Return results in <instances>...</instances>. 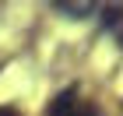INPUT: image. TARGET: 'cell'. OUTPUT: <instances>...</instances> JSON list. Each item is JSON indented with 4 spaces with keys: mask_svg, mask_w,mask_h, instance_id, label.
Listing matches in <instances>:
<instances>
[{
    "mask_svg": "<svg viewBox=\"0 0 123 116\" xmlns=\"http://www.w3.org/2000/svg\"><path fill=\"white\" fill-rule=\"evenodd\" d=\"M77 88H67V92H60L56 98H53V106H49L46 116H77Z\"/></svg>",
    "mask_w": 123,
    "mask_h": 116,
    "instance_id": "obj_1",
    "label": "cell"
},
{
    "mask_svg": "<svg viewBox=\"0 0 123 116\" xmlns=\"http://www.w3.org/2000/svg\"><path fill=\"white\" fill-rule=\"evenodd\" d=\"M53 7H56V11H67L70 18H85L88 11H92V4H85V0H81V4H67V0H56Z\"/></svg>",
    "mask_w": 123,
    "mask_h": 116,
    "instance_id": "obj_2",
    "label": "cell"
},
{
    "mask_svg": "<svg viewBox=\"0 0 123 116\" xmlns=\"http://www.w3.org/2000/svg\"><path fill=\"white\" fill-rule=\"evenodd\" d=\"M120 18H123V7H105L102 11V21H105V25H116Z\"/></svg>",
    "mask_w": 123,
    "mask_h": 116,
    "instance_id": "obj_3",
    "label": "cell"
},
{
    "mask_svg": "<svg viewBox=\"0 0 123 116\" xmlns=\"http://www.w3.org/2000/svg\"><path fill=\"white\" fill-rule=\"evenodd\" d=\"M0 116H18L14 109H7V106H0Z\"/></svg>",
    "mask_w": 123,
    "mask_h": 116,
    "instance_id": "obj_4",
    "label": "cell"
},
{
    "mask_svg": "<svg viewBox=\"0 0 123 116\" xmlns=\"http://www.w3.org/2000/svg\"><path fill=\"white\" fill-rule=\"evenodd\" d=\"M77 116H98V113H95V109H85V113H81V109H77Z\"/></svg>",
    "mask_w": 123,
    "mask_h": 116,
    "instance_id": "obj_5",
    "label": "cell"
}]
</instances>
